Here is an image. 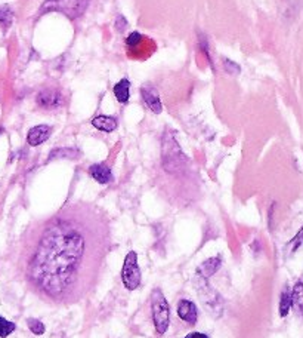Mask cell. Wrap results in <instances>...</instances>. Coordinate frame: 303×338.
<instances>
[{"label": "cell", "instance_id": "6da1fadb", "mask_svg": "<svg viewBox=\"0 0 303 338\" xmlns=\"http://www.w3.org/2000/svg\"><path fill=\"white\" fill-rule=\"evenodd\" d=\"M110 250L111 232L104 214L93 206H68L31 236L24 278L46 303L75 304L96 288Z\"/></svg>", "mask_w": 303, "mask_h": 338}, {"label": "cell", "instance_id": "7a4b0ae2", "mask_svg": "<svg viewBox=\"0 0 303 338\" xmlns=\"http://www.w3.org/2000/svg\"><path fill=\"white\" fill-rule=\"evenodd\" d=\"M149 301H151V311H153L154 326H156V329H157L160 335H163V334H166V331L169 328V321H170V316H169L170 311H169L167 300L159 288H156L151 292Z\"/></svg>", "mask_w": 303, "mask_h": 338}, {"label": "cell", "instance_id": "3957f363", "mask_svg": "<svg viewBox=\"0 0 303 338\" xmlns=\"http://www.w3.org/2000/svg\"><path fill=\"white\" fill-rule=\"evenodd\" d=\"M90 0H47L42 6L43 12L58 11L67 15L70 19H75L85 14Z\"/></svg>", "mask_w": 303, "mask_h": 338}, {"label": "cell", "instance_id": "277c9868", "mask_svg": "<svg viewBox=\"0 0 303 338\" xmlns=\"http://www.w3.org/2000/svg\"><path fill=\"white\" fill-rule=\"evenodd\" d=\"M121 279H123V285L128 291H135L141 285L142 275H141V268L138 264V254L135 251H130L124 258L123 268H121Z\"/></svg>", "mask_w": 303, "mask_h": 338}, {"label": "cell", "instance_id": "5b68a950", "mask_svg": "<svg viewBox=\"0 0 303 338\" xmlns=\"http://www.w3.org/2000/svg\"><path fill=\"white\" fill-rule=\"evenodd\" d=\"M163 162H164V168H166L167 171L170 169V166H173L170 172L178 171V169H179L181 166H184V163H185V156H184L182 151L179 150V146H178L176 140H173V138H169V140L164 141Z\"/></svg>", "mask_w": 303, "mask_h": 338}, {"label": "cell", "instance_id": "8992f818", "mask_svg": "<svg viewBox=\"0 0 303 338\" xmlns=\"http://www.w3.org/2000/svg\"><path fill=\"white\" fill-rule=\"evenodd\" d=\"M198 295L201 298V303L209 311H216V309L222 307V300L215 289H212L207 283V279L198 276Z\"/></svg>", "mask_w": 303, "mask_h": 338}, {"label": "cell", "instance_id": "52a82bcc", "mask_svg": "<svg viewBox=\"0 0 303 338\" xmlns=\"http://www.w3.org/2000/svg\"><path fill=\"white\" fill-rule=\"evenodd\" d=\"M36 101H37V104L42 108L50 110V108H57V107H59L62 104V95H61V92H59L58 89L47 88L39 92Z\"/></svg>", "mask_w": 303, "mask_h": 338}, {"label": "cell", "instance_id": "ba28073f", "mask_svg": "<svg viewBox=\"0 0 303 338\" xmlns=\"http://www.w3.org/2000/svg\"><path fill=\"white\" fill-rule=\"evenodd\" d=\"M141 94H142V100L144 103L146 104V107L154 111L156 115H160L161 110H163V104H161V100H160V94L159 91L156 89V86L153 85H145L141 88Z\"/></svg>", "mask_w": 303, "mask_h": 338}, {"label": "cell", "instance_id": "9c48e42d", "mask_svg": "<svg viewBox=\"0 0 303 338\" xmlns=\"http://www.w3.org/2000/svg\"><path fill=\"white\" fill-rule=\"evenodd\" d=\"M178 314L179 318L187 322L189 325L197 324V319H198V310L197 306L189 301V300H181L179 304H178Z\"/></svg>", "mask_w": 303, "mask_h": 338}, {"label": "cell", "instance_id": "30bf717a", "mask_svg": "<svg viewBox=\"0 0 303 338\" xmlns=\"http://www.w3.org/2000/svg\"><path fill=\"white\" fill-rule=\"evenodd\" d=\"M52 128L49 125H37L34 128H31L27 133V143L31 147H37L40 144H43L44 141L50 137Z\"/></svg>", "mask_w": 303, "mask_h": 338}, {"label": "cell", "instance_id": "8fae6325", "mask_svg": "<svg viewBox=\"0 0 303 338\" xmlns=\"http://www.w3.org/2000/svg\"><path fill=\"white\" fill-rule=\"evenodd\" d=\"M89 175L93 179H96L99 184H108L113 181V172L111 169L104 163H95L89 168Z\"/></svg>", "mask_w": 303, "mask_h": 338}, {"label": "cell", "instance_id": "7c38bea8", "mask_svg": "<svg viewBox=\"0 0 303 338\" xmlns=\"http://www.w3.org/2000/svg\"><path fill=\"white\" fill-rule=\"evenodd\" d=\"M220 264H222V257L220 255H216V257H212V258L206 260L198 267V276H201L204 279H209L210 276H213L219 270Z\"/></svg>", "mask_w": 303, "mask_h": 338}, {"label": "cell", "instance_id": "4fadbf2b", "mask_svg": "<svg viewBox=\"0 0 303 338\" xmlns=\"http://www.w3.org/2000/svg\"><path fill=\"white\" fill-rule=\"evenodd\" d=\"M117 119L114 116H96L95 119H92V126L96 128L98 131L102 132H113L117 128Z\"/></svg>", "mask_w": 303, "mask_h": 338}, {"label": "cell", "instance_id": "5bb4252c", "mask_svg": "<svg viewBox=\"0 0 303 338\" xmlns=\"http://www.w3.org/2000/svg\"><path fill=\"white\" fill-rule=\"evenodd\" d=\"M114 97L117 98V101L121 104L128 103L130 98V82L129 79H121L117 85H114Z\"/></svg>", "mask_w": 303, "mask_h": 338}, {"label": "cell", "instance_id": "9a60e30c", "mask_svg": "<svg viewBox=\"0 0 303 338\" xmlns=\"http://www.w3.org/2000/svg\"><path fill=\"white\" fill-rule=\"evenodd\" d=\"M291 306L303 313V282H297L291 291Z\"/></svg>", "mask_w": 303, "mask_h": 338}, {"label": "cell", "instance_id": "2e32d148", "mask_svg": "<svg viewBox=\"0 0 303 338\" xmlns=\"http://www.w3.org/2000/svg\"><path fill=\"white\" fill-rule=\"evenodd\" d=\"M291 309V294H290L289 288H284V291L281 292L280 297V316L286 318L289 314Z\"/></svg>", "mask_w": 303, "mask_h": 338}, {"label": "cell", "instance_id": "e0dca14e", "mask_svg": "<svg viewBox=\"0 0 303 338\" xmlns=\"http://www.w3.org/2000/svg\"><path fill=\"white\" fill-rule=\"evenodd\" d=\"M79 151L77 150H74V148H58V150H54L52 153H50V156H49V161H52V159H61V157H68V159H75V157H79Z\"/></svg>", "mask_w": 303, "mask_h": 338}, {"label": "cell", "instance_id": "ac0fdd59", "mask_svg": "<svg viewBox=\"0 0 303 338\" xmlns=\"http://www.w3.org/2000/svg\"><path fill=\"white\" fill-rule=\"evenodd\" d=\"M12 19H14L12 11H11L8 6H2V8H0V24L3 26V29L6 30L8 27H11Z\"/></svg>", "mask_w": 303, "mask_h": 338}, {"label": "cell", "instance_id": "d6986e66", "mask_svg": "<svg viewBox=\"0 0 303 338\" xmlns=\"http://www.w3.org/2000/svg\"><path fill=\"white\" fill-rule=\"evenodd\" d=\"M27 325H29L30 331H31L33 334H36V335H43L44 331H46L44 324L43 322H40L39 319H33V318H30V319H27Z\"/></svg>", "mask_w": 303, "mask_h": 338}, {"label": "cell", "instance_id": "ffe728a7", "mask_svg": "<svg viewBox=\"0 0 303 338\" xmlns=\"http://www.w3.org/2000/svg\"><path fill=\"white\" fill-rule=\"evenodd\" d=\"M15 324L14 322H9L6 321L5 318L0 316V338H6L8 335H11L15 331Z\"/></svg>", "mask_w": 303, "mask_h": 338}, {"label": "cell", "instance_id": "44dd1931", "mask_svg": "<svg viewBox=\"0 0 303 338\" xmlns=\"http://www.w3.org/2000/svg\"><path fill=\"white\" fill-rule=\"evenodd\" d=\"M144 40V36L141 34V33H138V31H133V33H130L129 36H128V39H126V44L132 48V49H136V48H139L141 46V42Z\"/></svg>", "mask_w": 303, "mask_h": 338}, {"label": "cell", "instance_id": "7402d4cb", "mask_svg": "<svg viewBox=\"0 0 303 338\" xmlns=\"http://www.w3.org/2000/svg\"><path fill=\"white\" fill-rule=\"evenodd\" d=\"M302 245H303V227L299 230V233L294 236V237L289 242V252L290 254L296 252V251L299 250Z\"/></svg>", "mask_w": 303, "mask_h": 338}, {"label": "cell", "instance_id": "603a6c76", "mask_svg": "<svg viewBox=\"0 0 303 338\" xmlns=\"http://www.w3.org/2000/svg\"><path fill=\"white\" fill-rule=\"evenodd\" d=\"M198 46H200V49H201L203 52H204V55L207 57V59L210 61V64H212V67H213V62H212V55H210V51H209V43H207V39L200 34V40H198Z\"/></svg>", "mask_w": 303, "mask_h": 338}, {"label": "cell", "instance_id": "cb8c5ba5", "mask_svg": "<svg viewBox=\"0 0 303 338\" xmlns=\"http://www.w3.org/2000/svg\"><path fill=\"white\" fill-rule=\"evenodd\" d=\"M223 65H225V70L230 74H238L240 73V65H237L235 62H232L231 59L225 58L223 59Z\"/></svg>", "mask_w": 303, "mask_h": 338}, {"label": "cell", "instance_id": "d4e9b609", "mask_svg": "<svg viewBox=\"0 0 303 338\" xmlns=\"http://www.w3.org/2000/svg\"><path fill=\"white\" fill-rule=\"evenodd\" d=\"M124 27H128V21H126V18L123 15H118L116 19V29L118 31H123Z\"/></svg>", "mask_w": 303, "mask_h": 338}, {"label": "cell", "instance_id": "484cf974", "mask_svg": "<svg viewBox=\"0 0 303 338\" xmlns=\"http://www.w3.org/2000/svg\"><path fill=\"white\" fill-rule=\"evenodd\" d=\"M185 338H209V335L201 334V332H191V334H188Z\"/></svg>", "mask_w": 303, "mask_h": 338}, {"label": "cell", "instance_id": "4316f807", "mask_svg": "<svg viewBox=\"0 0 303 338\" xmlns=\"http://www.w3.org/2000/svg\"><path fill=\"white\" fill-rule=\"evenodd\" d=\"M2 133H3V129H2V128H0V135H2Z\"/></svg>", "mask_w": 303, "mask_h": 338}]
</instances>
